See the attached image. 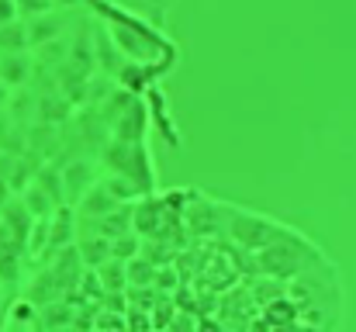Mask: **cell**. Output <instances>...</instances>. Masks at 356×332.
Returning a JSON list of instances; mask_svg holds the SVG:
<instances>
[{
    "label": "cell",
    "mask_w": 356,
    "mask_h": 332,
    "mask_svg": "<svg viewBox=\"0 0 356 332\" xmlns=\"http://www.w3.org/2000/svg\"><path fill=\"white\" fill-rule=\"evenodd\" d=\"M24 249H28V242L21 235H14L0 221V284H14L17 280V263H21V253Z\"/></svg>",
    "instance_id": "1"
}]
</instances>
